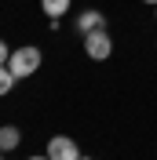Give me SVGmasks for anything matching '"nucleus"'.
Returning <instances> with one entry per match:
<instances>
[{
    "label": "nucleus",
    "instance_id": "nucleus-1",
    "mask_svg": "<svg viewBox=\"0 0 157 160\" xmlns=\"http://www.w3.org/2000/svg\"><path fill=\"white\" fill-rule=\"evenodd\" d=\"M40 62H44V55H40V48H15L11 51V58H8V69L15 73L19 80H26V77H33V73L40 69Z\"/></svg>",
    "mask_w": 157,
    "mask_h": 160
},
{
    "label": "nucleus",
    "instance_id": "nucleus-2",
    "mask_svg": "<svg viewBox=\"0 0 157 160\" xmlns=\"http://www.w3.org/2000/svg\"><path fill=\"white\" fill-rule=\"evenodd\" d=\"M84 55L91 62H106L113 55V40H110L106 29H95V33H84Z\"/></svg>",
    "mask_w": 157,
    "mask_h": 160
},
{
    "label": "nucleus",
    "instance_id": "nucleus-3",
    "mask_svg": "<svg viewBox=\"0 0 157 160\" xmlns=\"http://www.w3.org/2000/svg\"><path fill=\"white\" fill-rule=\"evenodd\" d=\"M48 157L51 160H80V146L69 135H55V138L48 142Z\"/></svg>",
    "mask_w": 157,
    "mask_h": 160
},
{
    "label": "nucleus",
    "instance_id": "nucleus-4",
    "mask_svg": "<svg viewBox=\"0 0 157 160\" xmlns=\"http://www.w3.org/2000/svg\"><path fill=\"white\" fill-rule=\"evenodd\" d=\"M95 29H106V15L102 11H80L77 15V33H95Z\"/></svg>",
    "mask_w": 157,
    "mask_h": 160
},
{
    "label": "nucleus",
    "instance_id": "nucleus-5",
    "mask_svg": "<svg viewBox=\"0 0 157 160\" xmlns=\"http://www.w3.org/2000/svg\"><path fill=\"white\" fill-rule=\"evenodd\" d=\"M19 142H22V131H19V128H11V124L0 128V149H4V153L19 149Z\"/></svg>",
    "mask_w": 157,
    "mask_h": 160
},
{
    "label": "nucleus",
    "instance_id": "nucleus-6",
    "mask_svg": "<svg viewBox=\"0 0 157 160\" xmlns=\"http://www.w3.org/2000/svg\"><path fill=\"white\" fill-rule=\"evenodd\" d=\"M40 8H44L48 18H62V15L69 11V0H40Z\"/></svg>",
    "mask_w": 157,
    "mask_h": 160
},
{
    "label": "nucleus",
    "instance_id": "nucleus-7",
    "mask_svg": "<svg viewBox=\"0 0 157 160\" xmlns=\"http://www.w3.org/2000/svg\"><path fill=\"white\" fill-rule=\"evenodd\" d=\"M19 84V77L8 69V66H0V95H11V88Z\"/></svg>",
    "mask_w": 157,
    "mask_h": 160
},
{
    "label": "nucleus",
    "instance_id": "nucleus-8",
    "mask_svg": "<svg viewBox=\"0 0 157 160\" xmlns=\"http://www.w3.org/2000/svg\"><path fill=\"white\" fill-rule=\"evenodd\" d=\"M8 58H11V51H8V44L0 40V66H8Z\"/></svg>",
    "mask_w": 157,
    "mask_h": 160
},
{
    "label": "nucleus",
    "instance_id": "nucleus-9",
    "mask_svg": "<svg viewBox=\"0 0 157 160\" xmlns=\"http://www.w3.org/2000/svg\"><path fill=\"white\" fill-rule=\"evenodd\" d=\"M30 160H51V157H48V153H44V157H30Z\"/></svg>",
    "mask_w": 157,
    "mask_h": 160
},
{
    "label": "nucleus",
    "instance_id": "nucleus-10",
    "mask_svg": "<svg viewBox=\"0 0 157 160\" xmlns=\"http://www.w3.org/2000/svg\"><path fill=\"white\" fill-rule=\"evenodd\" d=\"M143 4H150V8H157V0H143Z\"/></svg>",
    "mask_w": 157,
    "mask_h": 160
},
{
    "label": "nucleus",
    "instance_id": "nucleus-11",
    "mask_svg": "<svg viewBox=\"0 0 157 160\" xmlns=\"http://www.w3.org/2000/svg\"><path fill=\"white\" fill-rule=\"evenodd\" d=\"M0 160H4V149H0Z\"/></svg>",
    "mask_w": 157,
    "mask_h": 160
},
{
    "label": "nucleus",
    "instance_id": "nucleus-12",
    "mask_svg": "<svg viewBox=\"0 0 157 160\" xmlns=\"http://www.w3.org/2000/svg\"><path fill=\"white\" fill-rule=\"evenodd\" d=\"M154 18H157V8H154Z\"/></svg>",
    "mask_w": 157,
    "mask_h": 160
},
{
    "label": "nucleus",
    "instance_id": "nucleus-13",
    "mask_svg": "<svg viewBox=\"0 0 157 160\" xmlns=\"http://www.w3.org/2000/svg\"><path fill=\"white\" fill-rule=\"evenodd\" d=\"M80 160H88V157H80Z\"/></svg>",
    "mask_w": 157,
    "mask_h": 160
}]
</instances>
